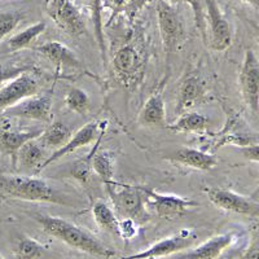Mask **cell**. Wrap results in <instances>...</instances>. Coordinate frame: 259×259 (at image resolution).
<instances>
[{
  "instance_id": "obj_4",
  "label": "cell",
  "mask_w": 259,
  "mask_h": 259,
  "mask_svg": "<svg viewBox=\"0 0 259 259\" xmlns=\"http://www.w3.org/2000/svg\"><path fill=\"white\" fill-rule=\"evenodd\" d=\"M43 9L57 27L70 36H80L87 30L82 13L71 0H43Z\"/></svg>"
},
{
  "instance_id": "obj_26",
  "label": "cell",
  "mask_w": 259,
  "mask_h": 259,
  "mask_svg": "<svg viewBox=\"0 0 259 259\" xmlns=\"http://www.w3.org/2000/svg\"><path fill=\"white\" fill-rule=\"evenodd\" d=\"M90 8H91L92 21H94L95 35H96L97 46L100 50L101 60L103 64L108 65V55H106V43L105 36H104V26H103V6L104 0H89Z\"/></svg>"
},
{
  "instance_id": "obj_32",
  "label": "cell",
  "mask_w": 259,
  "mask_h": 259,
  "mask_svg": "<svg viewBox=\"0 0 259 259\" xmlns=\"http://www.w3.org/2000/svg\"><path fill=\"white\" fill-rule=\"evenodd\" d=\"M183 3H187L191 6L193 11L194 22L198 31L201 32L203 41L207 43V31H206V15H205V7H203V0H179Z\"/></svg>"
},
{
  "instance_id": "obj_17",
  "label": "cell",
  "mask_w": 259,
  "mask_h": 259,
  "mask_svg": "<svg viewBox=\"0 0 259 259\" xmlns=\"http://www.w3.org/2000/svg\"><path fill=\"white\" fill-rule=\"evenodd\" d=\"M232 241V233L214 236L210 240L201 244L200 246L191 249L189 251L177 256L175 259H217L227 247L231 246Z\"/></svg>"
},
{
  "instance_id": "obj_28",
  "label": "cell",
  "mask_w": 259,
  "mask_h": 259,
  "mask_svg": "<svg viewBox=\"0 0 259 259\" xmlns=\"http://www.w3.org/2000/svg\"><path fill=\"white\" fill-rule=\"evenodd\" d=\"M64 103L69 110L80 115L89 114L92 106L89 94L78 87L69 89V91L65 95Z\"/></svg>"
},
{
  "instance_id": "obj_12",
  "label": "cell",
  "mask_w": 259,
  "mask_h": 259,
  "mask_svg": "<svg viewBox=\"0 0 259 259\" xmlns=\"http://www.w3.org/2000/svg\"><path fill=\"white\" fill-rule=\"evenodd\" d=\"M206 100V84L202 78L196 74H189L180 82L178 90V100L175 114L191 112L193 108Z\"/></svg>"
},
{
  "instance_id": "obj_35",
  "label": "cell",
  "mask_w": 259,
  "mask_h": 259,
  "mask_svg": "<svg viewBox=\"0 0 259 259\" xmlns=\"http://www.w3.org/2000/svg\"><path fill=\"white\" fill-rule=\"evenodd\" d=\"M240 259H259V242L256 237H254L249 247L241 254Z\"/></svg>"
},
{
  "instance_id": "obj_14",
  "label": "cell",
  "mask_w": 259,
  "mask_h": 259,
  "mask_svg": "<svg viewBox=\"0 0 259 259\" xmlns=\"http://www.w3.org/2000/svg\"><path fill=\"white\" fill-rule=\"evenodd\" d=\"M100 124L97 121H92L90 123L84 124L82 128H79L77 133L71 135L70 140L65 145H62L61 148H59L57 150H55L50 157L45 159V162L39 166V168L36 170V172H40L41 170H45L47 166L52 165L53 162L59 161L62 157H65L66 154H70L73 152H75L79 148L85 147V145L91 144V143H95V140L97 139V136L100 135ZM103 130V128H101Z\"/></svg>"
},
{
  "instance_id": "obj_18",
  "label": "cell",
  "mask_w": 259,
  "mask_h": 259,
  "mask_svg": "<svg viewBox=\"0 0 259 259\" xmlns=\"http://www.w3.org/2000/svg\"><path fill=\"white\" fill-rule=\"evenodd\" d=\"M43 130H3L0 131V148L4 153L12 157L13 162H16L18 150L24 147L26 143L35 140L41 135Z\"/></svg>"
},
{
  "instance_id": "obj_27",
  "label": "cell",
  "mask_w": 259,
  "mask_h": 259,
  "mask_svg": "<svg viewBox=\"0 0 259 259\" xmlns=\"http://www.w3.org/2000/svg\"><path fill=\"white\" fill-rule=\"evenodd\" d=\"M92 215H94L96 224L100 227L101 230H105L112 233H118L119 221L117 219L115 212L104 201H96L94 203Z\"/></svg>"
},
{
  "instance_id": "obj_2",
  "label": "cell",
  "mask_w": 259,
  "mask_h": 259,
  "mask_svg": "<svg viewBox=\"0 0 259 259\" xmlns=\"http://www.w3.org/2000/svg\"><path fill=\"white\" fill-rule=\"evenodd\" d=\"M0 196L31 202L65 203L45 179L26 175H0Z\"/></svg>"
},
{
  "instance_id": "obj_31",
  "label": "cell",
  "mask_w": 259,
  "mask_h": 259,
  "mask_svg": "<svg viewBox=\"0 0 259 259\" xmlns=\"http://www.w3.org/2000/svg\"><path fill=\"white\" fill-rule=\"evenodd\" d=\"M258 144V136L250 135V134H244V133H232L227 134V135L219 136V140L215 142L212 148L219 149L226 145H235V147H249V145Z\"/></svg>"
},
{
  "instance_id": "obj_5",
  "label": "cell",
  "mask_w": 259,
  "mask_h": 259,
  "mask_svg": "<svg viewBox=\"0 0 259 259\" xmlns=\"http://www.w3.org/2000/svg\"><path fill=\"white\" fill-rule=\"evenodd\" d=\"M242 99L256 114L259 108V61L253 50H246L239 75Z\"/></svg>"
},
{
  "instance_id": "obj_16",
  "label": "cell",
  "mask_w": 259,
  "mask_h": 259,
  "mask_svg": "<svg viewBox=\"0 0 259 259\" xmlns=\"http://www.w3.org/2000/svg\"><path fill=\"white\" fill-rule=\"evenodd\" d=\"M36 51L40 53V56L56 65L57 68H69L74 70L82 69V64L77 55L60 41H47L36 48Z\"/></svg>"
},
{
  "instance_id": "obj_8",
  "label": "cell",
  "mask_w": 259,
  "mask_h": 259,
  "mask_svg": "<svg viewBox=\"0 0 259 259\" xmlns=\"http://www.w3.org/2000/svg\"><path fill=\"white\" fill-rule=\"evenodd\" d=\"M144 60L134 46L121 47L113 57V70L123 84L130 85L138 82L144 73Z\"/></svg>"
},
{
  "instance_id": "obj_10",
  "label": "cell",
  "mask_w": 259,
  "mask_h": 259,
  "mask_svg": "<svg viewBox=\"0 0 259 259\" xmlns=\"http://www.w3.org/2000/svg\"><path fill=\"white\" fill-rule=\"evenodd\" d=\"M205 193H206L210 202L219 209L236 212V214L258 217V202L255 200L246 197V196L222 188H205Z\"/></svg>"
},
{
  "instance_id": "obj_30",
  "label": "cell",
  "mask_w": 259,
  "mask_h": 259,
  "mask_svg": "<svg viewBox=\"0 0 259 259\" xmlns=\"http://www.w3.org/2000/svg\"><path fill=\"white\" fill-rule=\"evenodd\" d=\"M45 254V247L36 240L24 236L21 237L15 247V255L17 259H41Z\"/></svg>"
},
{
  "instance_id": "obj_15",
  "label": "cell",
  "mask_w": 259,
  "mask_h": 259,
  "mask_svg": "<svg viewBox=\"0 0 259 259\" xmlns=\"http://www.w3.org/2000/svg\"><path fill=\"white\" fill-rule=\"evenodd\" d=\"M194 236L192 233H180V235L171 236L167 239H163L161 241L156 242L154 245L143 250L140 253L133 254V255L123 256L122 259H158L163 256H168L171 254L179 253L182 250H186L193 245Z\"/></svg>"
},
{
  "instance_id": "obj_7",
  "label": "cell",
  "mask_w": 259,
  "mask_h": 259,
  "mask_svg": "<svg viewBox=\"0 0 259 259\" xmlns=\"http://www.w3.org/2000/svg\"><path fill=\"white\" fill-rule=\"evenodd\" d=\"M157 20L162 45L167 53H171L179 45L183 36V25L177 9L166 0L157 2Z\"/></svg>"
},
{
  "instance_id": "obj_38",
  "label": "cell",
  "mask_w": 259,
  "mask_h": 259,
  "mask_svg": "<svg viewBox=\"0 0 259 259\" xmlns=\"http://www.w3.org/2000/svg\"><path fill=\"white\" fill-rule=\"evenodd\" d=\"M245 3H247L249 4V6H251L253 7L254 9H258V7H259V0H244Z\"/></svg>"
},
{
  "instance_id": "obj_20",
  "label": "cell",
  "mask_w": 259,
  "mask_h": 259,
  "mask_svg": "<svg viewBox=\"0 0 259 259\" xmlns=\"http://www.w3.org/2000/svg\"><path fill=\"white\" fill-rule=\"evenodd\" d=\"M139 122L144 126H157L166 128L165 100L161 92H156L145 101L139 114Z\"/></svg>"
},
{
  "instance_id": "obj_34",
  "label": "cell",
  "mask_w": 259,
  "mask_h": 259,
  "mask_svg": "<svg viewBox=\"0 0 259 259\" xmlns=\"http://www.w3.org/2000/svg\"><path fill=\"white\" fill-rule=\"evenodd\" d=\"M29 66H21V68H6V66H2L0 65V84H3L6 80H11L13 78H16L17 75H20L21 73L29 70Z\"/></svg>"
},
{
  "instance_id": "obj_29",
  "label": "cell",
  "mask_w": 259,
  "mask_h": 259,
  "mask_svg": "<svg viewBox=\"0 0 259 259\" xmlns=\"http://www.w3.org/2000/svg\"><path fill=\"white\" fill-rule=\"evenodd\" d=\"M104 134H105V127L101 130L100 135L97 136V139L95 140V145L91 150H90L89 153L85 154L83 158L78 159L73 166V170H71V175H73L74 179H77L78 182L80 183H85L87 180L90 179L92 172V159H94V154L95 152L97 150V148L100 147L101 139H103Z\"/></svg>"
},
{
  "instance_id": "obj_6",
  "label": "cell",
  "mask_w": 259,
  "mask_h": 259,
  "mask_svg": "<svg viewBox=\"0 0 259 259\" xmlns=\"http://www.w3.org/2000/svg\"><path fill=\"white\" fill-rule=\"evenodd\" d=\"M39 87V82L29 71H24L13 79L8 80V83L0 87V113L29 97L36 96Z\"/></svg>"
},
{
  "instance_id": "obj_25",
  "label": "cell",
  "mask_w": 259,
  "mask_h": 259,
  "mask_svg": "<svg viewBox=\"0 0 259 259\" xmlns=\"http://www.w3.org/2000/svg\"><path fill=\"white\" fill-rule=\"evenodd\" d=\"M46 27H47L46 22H36V24L31 25V26L26 27L18 34L13 35L8 40L9 51L16 52V51H21L24 48L30 47L38 39V36L45 32Z\"/></svg>"
},
{
  "instance_id": "obj_33",
  "label": "cell",
  "mask_w": 259,
  "mask_h": 259,
  "mask_svg": "<svg viewBox=\"0 0 259 259\" xmlns=\"http://www.w3.org/2000/svg\"><path fill=\"white\" fill-rule=\"evenodd\" d=\"M21 20H22V15L18 12L0 13V41L16 29Z\"/></svg>"
},
{
  "instance_id": "obj_9",
  "label": "cell",
  "mask_w": 259,
  "mask_h": 259,
  "mask_svg": "<svg viewBox=\"0 0 259 259\" xmlns=\"http://www.w3.org/2000/svg\"><path fill=\"white\" fill-rule=\"evenodd\" d=\"M206 22L210 26V47L217 52H223L232 45V30L230 22L222 13L217 0H203Z\"/></svg>"
},
{
  "instance_id": "obj_11",
  "label": "cell",
  "mask_w": 259,
  "mask_h": 259,
  "mask_svg": "<svg viewBox=\"0 0 259 259\" xmlns=\"http://www.w3.org/2000/svg\"><path fill=\"white\" fill-rule=\"evenodd\" d=\"M3 115L9 118H26L32 121H52V97L51 95L32 96L4 110Z\"/></svg>"
},
{
  "instance_id": "obj_37",
  "label": "cell",
  "mask_w": 259,
  "mask_h": 259,
  "mask_svg": "<svg viewBox=\"0 0 259 259\" xmlns=\"http://www.w3.org/2000/svg\"><path fill=\"white\" fill-rule=\"evenodd\" d=\"M124 2H126V0H106L108 6L112 7L113 11H114V9L117 11V9L121 8V7L124 4Z\"/></svg>"
},
{
  "instance_id": "obj_1",
  "label": "cell",
  "mask_w": 259,
  "mask_h": 259,
  "mask_svg": "<svg viewBox=\"0 0 259 259\" xmlns=\"http://www.w3.org/2000/svg\"><path fill=\"white\" fill-rule=\"evenodd\" d=\"M35 221L40 224L46 233L56 237L70 247L103 258H110L115 255L114 250L106 247L91 233L65 219L50 217V215H36Z\"/></svg>"
},
{
  "instance_id": "obj_39",
  "label": "cell",
  "mask_w": 259,
  "mask_h": 259,
  "mask_svg": "<svg viewBox=\"0 0 259 259\" xmlns=\"http://www.w3.org/2000/svg\"><path fill=\"white\" fill-rule=\"evenodd\" d=\"M0 259H4V258H3V256H2V255H0Z\"/></svg>"
},
{
  "instance_id": "obj_21",
  "label": "cell",
  "mask_w": 259,
  "mask_h": 259,
  "mask_svg": "<svg viewBox=\"0 0 259 259\" xmlns=\"http://www.w3.org/2000/svg\"><path fill=\"white\" fill-rule=\"evenodd\" d=\"M71 135V128L64 122H52L50 127L43 130L41 135L38 138V142L40 143L41 147L46 148H53V149H59L62 145L70 140Z\"/></svg>"
},
{
  "instance_id": "obj_13",
  "label": "cell",
  "mask_w": 259,
  "mask_h": 259,
  "mask_svg": "<svg viewBox=\"0 0 259 259\" xmlns=\"http://www.w3.org/2000/svg\"><path fill=\"white\" fill-rule=\"evenodd\" d=\"M140 189L144 193V196H147L152 201L156 214L159 218H178L180 215L186 214L187 210L197 205L191 198L179 197V196H174V194L157 193V192L152 191L150 188H145V187H140Z\"/></svg>"
},
{
  "instance_id": "obj_22",
  "label": "cell",
  "mask_w": 259,
  "mask_h": 259,
  "mask_svg": "<svg viewBox=\"0 0 259 259\" xmlns=\"http://www.w3.org/2000/svg\"><path fill=\"white\" fill-rule=\"evenodd\" d=\"M209 123L205 115L197 112H187L178 115L177 121L166 126V128L174 133H202L206 131Z\"/></svg>"
},
{
  "instance_id": "obj_24",
  "label": "cell",
  "mask_w": 259,
  "mask_h": 259,
  "mask_svg": "<svg viewBox=\"0 0 259 259\" xmlns=\"http://www.w3.org/2000/svg\"><path fill=\"white\" fill-rule=\"evenodd\" d=\"M92 171L96 172L105 186L114 182V158L109 150L97 148L92 159Z\"/></svg>"
},
{
  "instance_id": "obj_3",
  "label": "cell",
  "mask_w": 259,
  "mask_h": 259,
  "mask_svg": "<svg viewBox=\"0 0 259 259\" xmlns=\"http://www.w3.org/2000/svg\"><path fill=\"white\" fill-rule=\"evenodd\" d=\"M106 188L114 206L115 215L133 221L134 223L148 222L149 214L145 209L144 193L140 187L113 182L110 184H106Z\"/></svg>"
},
{
  "instance_id": "obj_23",
  "label": "cell",
  "mask_w": 259,
  "mask_h": 259,
  "mask_svg": "<svg viewBox=\"0 0 259 259\" xmlns=\"http://www.w3.org/2000/svg\"><path fill=\"white\" fill-rule=\"evenodd\" d=\"M46 158L47 157H46L43 147L38 142V139H35V140H31V142L26 143L24 147L18 150L16 161H18L20 166H22L26 170H29V168L30 170L31 168H36L38 170L39 166L45 162Z\"/></svg>"
},
{
  "instance_id": "obj_36",
  "label": "cell",
  "mask_w": 259,
  "mask_h": 259,
  "mask_svg": "<svg viewBox=\"0 0 259 259\" xmlns=\"http://www.w3.org/2000/svg\"><path fill=\"white\" fill-rule=\"evenodd\" d=\"M241 153H242V156H244L246 159H249V161L258 162V159H259V145L254 144V145H249V147L241 148Z\"/></svg>"
},
{
  "instance_id": "obj_19",
  "label": "cell",
  "mask_w": 259,
  "mask_h": 259,
  "mask_svg": "<svg viewBox=\"0 0 259 259\" xmlns=\"http://www.w3.org/2000/svg\"><path fill=\"white\" fill-rule=\"evenodd\" d=\"M170 159L201 171H209L218 165L217 157L203 150L193 149V148H180Z\"/></svg>"
}]
</instances>
